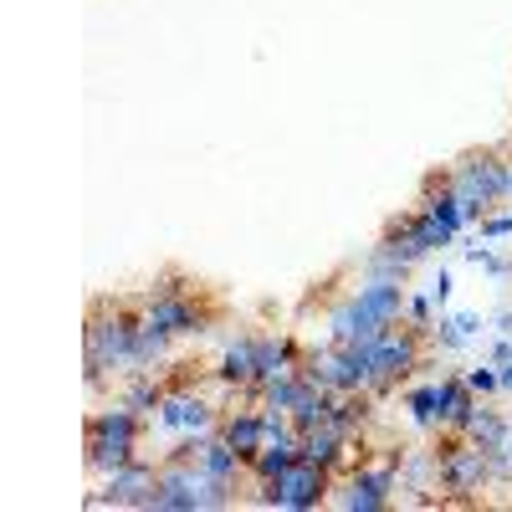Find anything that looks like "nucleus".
I'll list each match as a JSON object with an SVG mask.
<instances>
[{
  "label": "nucleus",
  "mask_w": 512,
  "mask_h": 512,
  "mask_svg": "<svg viewBox=\"0 0 512 512\" xmlns=\"http://www.w3.org/2000/svg\"><path fill=\"white\" fill-rule=\"evenodd\" d=\"M446 185L456 190L466 221H487L492 205L512 200V154L507 144H487V149H466L461 159H451L446 169Z\"/></svg>",
  "instance_id": "obj_1"
},
{
  "label": "nucleus",
  "mask_w": 512,
  "mask_h": 512,
  "mask_svg": "<svg viewBox=\"0 0 512 512\" xmlns=\"http://www.w3.org/2000/svg\"><path fill=\"white\" fill-rule=\"evenodd\" d=\"M139 308L169 338H195V333H205L210 323H216V308L205 303V287L190 282V277H180V272H159L139 292Z\"/></svg>",
  "instance_id": "obj_2"
},
{
  "label": "nucleus",
  "mask_w": 512,
  "mask_h": 512,
  "mask_svg": "<svg viewBox=\"0 0 512 512\" xmlns=\"http://www.w3.org/2000/svg\"><path fill=\"white\" fill-rule=\"evenodd\" d=\"M144 420H149V415L128 410L123 400H113L108 410H93V415H88V472H93V477H108L113 466H123V461L139 456Z\"/></svg>",
  "instance_id": "obj_3"
},
{
  "label": "nucleus",
  "mask_w": 512,
  "mask_h": 512,
  "mask_svg": "<svg viewBox=\"0 0 512 512\" xmlns=\"http://www.w3.org/2000/svg\"><path fill=\"white\" fill-rule=\"evenodd\" d=\"M436 472H441V492H451L456 502H477L492 482V451L477 446L472 436H441L436 446Z\"/></svg>",
  "instance_id": "obj_4"
},
{
  "label": "nucleus",
  "mask_w": 512,
  "mask_h": 512,
  "mask_svg": "<svg viewBox=\"0 0 512 512\" xmlns=\"http://www.w3.org/2000/svg\"><path fill=\"white\" fill-rule=\"evenodd\" d=\"M328 492H333V472H328V466H318V461H308V456H297L282 477L256 482V497H251V502H262V507H287V512H308V507L328 502Z\"/></svg>",
  "instance_id": "obj_5"
},
{
  "label": "nucleus",
  "mask_w": 512,
  "mask_h": 512,
  "mask_svg": "<svg viewBox=\"0 0 512 512\" xmlns=\"http://www.w3.org/2000/svg\"><path fill=\"white\" fill-rule=\"evenodd\" d=\"M154 487H159V466L134 456V461L113 466V472L103 477V487L88 497V507H139V512H149Z\"/></svg>",
  "instance_id": "obj_6"
},
{
  "label": "nucleus",
  "mask_w": 512,
  "mask_h": 512,
  "mask_svg": "<svg viewBox=\"0 0 512 512\" xmlns=\"http://www.w3.org/2000/svg\"><path fill=\"white\" fill-rule=\"evenodd\" d=\"M477 395H472V384H466L461 374H446L441 379V425L436 431L441 436H466L472 431V420H477Z\"/></svg>",
  "instance_id": "obj_7"
},
{
  "label": "nucleus",
  "mask_w": 512,
  "mask_h": 512,
  "mask_svg": "<svg viewBox=\"0 0 512 512\" xmlns=\"http://www.w3.org/2000/svg\"><path fill=\"white\" fill-rule=\"evenodd\" d=\"M216 431H221V436L231 441V451L251 466V456L267 446V415H262V410H236V405H231V410H221V425H216Z\"/></svg>",
  "instance_id": "obj_8"
},
{
  "label": "nucleus",
  "mask_w": 512,
  "mask_h": 512,
  "mask_svg": "<svg viewBox=\"0 0 512 512\" xmlns=\"http://www.w3.org/2000/svg\"><path fill=\"white\" fill-rule=\"evenodd\" d=\"M466 436H472L477 446H487V451H497V446H507V436H512V420L482 405V410H477V420H472V431H466Z\"/></svg>",
  "instance_id": "obj_9"
},
{
  "label": "nucleus",
  "mask_w": 512,
  "mask_h": 512,
  "mask_svg": "<svg viewBox=\"0 0 512 512\" xmlns=\"http://www.w3.org/2000/svg\"><path fill=\"white\" fill-rule=\"evenodd\" d=\"M405 405H410L415 425H425V431H436V425H441V384H415V390L405 395Z\"/></svg>",
  "instance_id": "obj_10"
},
{
  "label": "nucleus",
  "mask_w": 512,
  "mask_h": 512,
  "mask_svg": "<svg viewBox=\"0 0 512 512\" xmlns=\"http://www.w3.org/2000/svg\"><path fill=\"white\" fill-rule=\"evenodd\" d=\"M466 384H472V395H497L502 390V374L492 364H477L472 374H466Z\"/></svg>",
  "instance_id": "obj_11"
},
{
  "label": "nucleus",
  "mask_w": 512,
  "mask_h": 512,
  "mask_svg": "<svg viewBox=\"0 0 512 512\" xmlns=\"http://www.w3.org/2000/svg\"><path fill=\"white\" fill-rule=\"evenodd\" d=\"M431 308H436L431 297H410V303H405V318H410L415 328H431Z\"/></svg>",
  "instance_id": "obj_12"
},
{
  "label": "nucleus",
  "mask_w": 512,
  "mask_h": 512,
  "mask_svg": "<svg viewBox=\"0 0 512 512\" xmlns=\"http://www.w3.org/2000/svg\"><path fill=\"white\" fill-rule=\"evenodd\" d=\"M477 226H482V236H487V241L512 236V216H487V221H477Z\"/></svg>",
  "instance_id": "obj_13"
},
{
  "label": "nucleus",
  "mask_w": 512,
  "mask_h": 512,
  "mask_svg": "<svg viewBox=\"0 0 512 512\" xmlns=\"http://www.w3.org/2000/svg\"><path fill=\"white\" fill-rule=\"evenodd\" d=\"M446 297H451V277L441 272V277L431 282V303H436V308H446Z\"/></svg>",
  "instance_id": "obj_14"
},
{
  "label": "nucleus",
  "mask_w": 512,
  "mask_h": 512,
  "mask_svg": "<svg viewBox=\"0 0 512 512\" xmlns=\"http://www.w3.org/2000/svg\"><path fill=\"white\" fill-rule=\"evenodd\" d=\"M512 359V338H497V344H492V364H507Z\"/></svg>",
  "instance_id": "obj_15"
},
{
  "label": "nucleus",
  "mask_w": 512,
  "mask_h": 512,
  "mask_svg": "<svg viewBox=\"0 0 512 512\" xmlns=\"http://www.w3.org/2000/svg\"><path fill=\"white\" fill-rule=\"evenodd\" d=\"M456 328H461V333H466V338H472V333H477V328H482V318H477V313H461V318H456Z\"/></svg>",
  "instance_id": "obj_16"
},
{
  "label": "nucleus",
  "mask_w": 512,
  "mask_h": 512,
  "mask_svg": "<svg viewBox=\"0 0 512 512\" xmlns=\"http://www.w3.org/2000/svg\"><path fill=\"white\" fill-rule=\"evenodd\" d=\"M502 390H512V359L502 364Z\"/></svg>",
  "instance_id": "obj_17"
},
{
  "label": "nucleus",
  "mask_w": 512,
  "mask_h": 512,
  "mask_svg": "<svg viewBox=\"0 0 512 512\" xmlns=\"http://www.w3.org/2000/svg\"><path fill=\"white\" fill-rule=\"evenodd\" d=\"M502 451H507V461H512V436H507V446H502Z\"/></svg>",
  "instance_id": "obj_18"
}]
</instances>
